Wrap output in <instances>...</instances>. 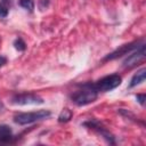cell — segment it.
Listing matches in <instances>:
<instances>
[{
  "mask_svg": "<svg viewBox=\"0 0 146 146\" xmlns=\"http://www.w3.org/2000/svg\"><path fill=\"white\" fill-rule=\"evenodd\" d=\"M14 47L18 51H24L26 49V43L22 38H17L14 40Z\"/></svg>",
  "mask_w": 146,
  "mask_h": 146,
  "instance_id": "13",
  "label": "cell"
},
{
  "mask_svg": "<svg viewBox=\"0 0 146 146\" xmlns=\"http://www.w3.org/2000/svg\"><path fill=\"white\" fill-rule=\"evenodd\" d=\"M3 108H5V105H3V103H2V100L0 99V112H1V111H2Z\"/></svg>",
  "mask_w": 146,
  "mask_h": 146,
  "instance_id": "19",
  "label": "cell"
},
{
  "mask_svg": "<svg viewBox=\"0 0 146 146\" xmlns=\"http://www.w3.org/2000/svg\"><path fill=\"white\" fill-rule=\"evenodd\" d=\"M72 116H73L72 111L68 110V108H64V110L60 112V114L58 115V122H60V123L68 122V121L72 119Z\"/></svg>",
  "mask_w": 146,
  "mask_h": 146,
  "instance_id": "11",
  "label": "cell"
},
{
  "mask_svg": "<svg viewBox=\"0 0 146 146\" xmlns=\"http://www.w3.org/2000/svg\"><path fill=\"white\" fill-rule=\"evenodd\" d=\"M79 87H80V89L70 96L73 104H75L76 106H86L88 104L94 103L97 99L98 92L92 87L91 82H86V83L79 84Z\"/></svg>",
  "mask_w": 146,
  "mask_h": 146,
  "instance_id": "1",
  "label": "cell"
},
{
  "mask_svg": "<svg viewBox=\"0 0 146 146\" xmlns=\"http://www.w3.org/2000/svg\"><path fill=\"white\" fill-rule=\"evenodd\" d=\"M51 115V112L48 110H40L36 112H24V113H18L14 115V122L19 124V125H26L31 124L44 119H48Z\"/></svg>",
  "mask_w": 146,
  "mask_h": 146,
  "instance_id": "2",
  "label": "cell"
},
{
  "mask_svg": "<svg viewBox=\"0 0 146 146\" xmlns=\"http://www.w3.org/2000/svg\"><path fill=\"white\" fill-rule=\"evenodd\" d=\"M50 5V0H39V8L40 10H44L49 7Z\"/></svg>",
  "mask_w": 146,
  "mask_h": 146,
  "instance_id": "15",
  "label": "cell"
},
{
  "mask_svg": "<svg viewBox=\"0 0 146 146\" xmlns=\"http://www.w3.org/2000/svg\"><path fill=\"white\" fill-rule=\"evenodd\" d=\"M145 56V42H143L137 49L131 51V54L125 57V59L122 63V67L125 70H130L137 66V64H139L141 60H144Z\"/></svg>",
  "mask_w": 146,
  "mask_h": 146,
  "instance_id": "7",
  "label": "cell"
},
{
  "mask_svg": "<svg viewBox=\"0 0 146 146\" xmlns=\"http://www.w3.org/2000/svg\"><path fill=\"white\" fill-rule=\"evenodd\" d=\"M117 113H119V114H121L123 117H127L128 120L133 121L135 123H139V124L144 125V122H143V121H140V120H139V117H137V116H136L132 112H130L129 110H125V108H119V110H117Z\"/></svg>",
  "mask_w": 146,
  "mask_h": 146,
  "instance_id": "10",
  "label": "cell"
},
{
  "mask_svg": "<svg viewBox=\"0 0 146 146\" xmlns=\"http://www.w3.org/2000/svg\"><path fill=\"white\" fill-rule=\"evenodd\" d=\"M7 57H5L3 55H0V67H2L5 64H7Z\"/></svg>",
  "mask_w": 146,
  "mask_h": 146,
  "instance_id": "17",
  "label": "cell"
},
{
  "mask_svg": "<svg viewBox=\"0 0 146 146\" xmlns=\"http://www.w3.org/2000/svg\"><path fill=\"white\" fill-rule=\"evenodd\" d=\"M122 83V78L119 74H111L106 75L102 79H99L96 82H91L92 87L96 89V91L99 92H107L115 88H117Z\"/></svg>",
  "mask_w": 146,
  "mask_h": 146,
  "instance_id": "3",
  "label": "cell"
},
{
  "mask_svg": "<svg viewBox=\"0 0 146 146\" xmlns=\"http://www.w3.org/2000/svg\"><path fill=\"white\" fill-rule=\"evenodd\" d=\"M16 141V137L13 135V130L8 124H0V144H13Z\"/></svg>",
  "mask_w": 146,
  "mask_h": 146,
  "instance_id": "8",
  "label": "cell"
},
{
  "mask_svg": "<svg viewBox=\"0 0 146 146\" xmlns=\"http://www.w3.org/2000/svg\"><path fill=\"white\" fill-rule=\"evenodd\" d=\"M2 2H5L6 5H8L9 7H10V5H11V0H2Z\"/></svg>",
  "mask_w": 146,
  "mask_h": 146,
  "instance_id": "18",
  "label": "cell"
},
{
  "mask_svg": "<svg viewBox=\"0 0 146 146\" xmlns=\"http://www.w3.org/2000/svg\"><path fill=\"white\" fill-rule=\"evenodd\" d=\"M144 42V39H140V40H135L132 42H129V43H125V44H122L121 47L116 48L114 51L107 54L103 59L102 62H108V60H114V59H117L124 55H128L130 54L131 51H133L135 49H137L141 43Z\"/></svg>",
  "mask_w": 146,
  "mask_h": 146,
  "instance_id": "6",
  "label": "cell"
},
{
  "mask_svg": "<svg viewBox=\"0 0 146 146\" xmlns=\"http://www.w3.org/2000/svg\"><path fill=\"white\" fill-rule=\"evenodd\" d=\"M145 78H146V68L145 67H141L140 70L137 71V73H135L129 82V86L128 88L129 89H132L139 84H141L144 81H145Z\"/></svg>",
  "mask_w": 146,
  "mask_h": 146,
  "instance_id": "9",
  "label": "cell"
},
{
  "mask_svg": "<svg viewBox=\"0 0 146 146\" xmlns=\"http://www.w3.org/2000/svg\"><path fill=\"white\" fill-rule=\"evenodd\" d=\"M18 5L30 13L34 10V0H18Z\"/></svg>",
  "mask_w": 146,
  "mask_h": 146,
  "instance_id": "12",
  "label": "cell"
},
{
  "mask_svg": "<svg viewBox=\"0 0 146 146\" xmlns=\"http://www.w3.org/2000/svg\"><path fill=\"white\" fill-rule=\"evenodd\" d=\"M43 98L34 92H19L15 94L10 98V103L14 105H40L43 104Z\"/></svg>",
  "mask_w": 146,
  "mask_h": 146,
  "instance_id": "5",
  "label": "cell"
},
{
  "mask_svg": "<svg viewBox=\"0 0 146 146\" xmlns=\"http://www.w3.org/2000/svg\"><path fill=\"white\" fill-rule=\"evenodd\" d=\"M9 13V6L5 2H0V18H6Z\"/></svg>",
  "mask_w": 146,
  "mask_h": 146,
  "instance_id": "14",
  "label": "cell"
},
{
  "mask_svg": "<svg viewBox=\"0 0 146 146\" xmlns=\"http://www.w3.org/2000/svg\"><path fill=\"white\" fill-rule=\"evenodd\" d=\"M82 125H83V127H87L88 129L94 130L96 133H98L100 137H103L108 144H111V145H115V144H116L115 136H114L107 128H105L102 122H99V121H97V120H95V119H90V120H88V121H84V122L82 123Z\"/></svg>",
  "mask_w": 146,
  "mask_h": 146,
  "instance_id": "4",
  "label": "cell"
},
{
  "mask_svg": "<svg viewBox=\"0 0 146 146\" xmlns=\"http://www.w3.org/2000/svg\"><path fill=\"white\" fill-rule=\"evenodd\" d=\"M136 99L141 106H144L145 105V100H146V95L145 94H138V95H136Z\"/></svg>",
  "mask_w": 146,
  "mask_h": 146,
  "instance_id": "16",
  "label": "cell"
}]
</instances>
